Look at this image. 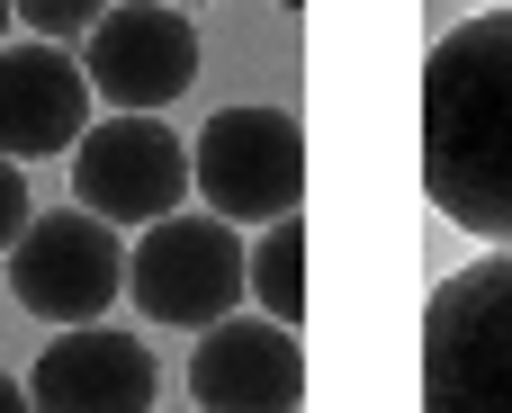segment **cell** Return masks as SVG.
<instances>
[{
    "mask_svg": "<svg viewBox=\"0 0 512 413\" xmlns=\"http://www.w3.org/2000/svg\"><path fill=\"white\" fill-rule=\"evenodd\" d=\"M423 189L459 234L512 243V9L459 18L423 54Z\"/></svg>",
    "mask_w": 512,
    "mask_h": 413,
    "instance_id": "cell-1",
    "label": "cell"
},
{
    "mask_svg": "<svg viewBox=\"0 0 512 413\" xmlns=\"http://www.w3.org/2000/svg\"><path fill=\"white\" fill-rule=\"evenodd\" d=\"M423 413H512V243L450 270L423 306Z\"/></svg>",
    "mask_w": 512,
    "mask_h": 413,
    "instance_id": "cell-2",
    "label": "cell"
},
{
    "mask_svg": "<svg viewBox=\"0 0 512 413\" xmlns=\"http://www.w3.org/2000/svg\"><path fill=\"white\" fill-rule=\"evenodd\" d=\"M189 189L225 225H270L297 216L306 198V126L288 108H216L207 135H189Z\"/></svg>",
    "mask_w": 512,
    "mask_h": 413,
    "instance_id": "cell-3",
    "label": "cell"
},
{
    "mask_svg": "<svg viewBox=\"0 0 512 413\" xmlns=\"http://www.w3.org/2000/svg\"><path fill=\"white\" fill-rule=\"evenodd\" d=\"M243 234L225 225V216H153L144 234H135V252H126V297L153 315V324H171V333H207V324H225L234 315V297H243Z\"/></svg>",
    "mask_w": 512,
    "mask_h": 413,
    "instance_id": "cell-4",
    "label": "cell"
},
{
    "mask_svg": "<svg viewBox=\"0 0 512 413\" xmlns=\"http://www.w3.org/2000/svg\"><path fill=\"white\" fill-rule=\"evenodd\" d=\"M9 288L36 324H99L126 297V243L108 216L72 207V216H27L9 243Z\"/></svg>",
    "mask_w": 512,
    "mask_h": 413,
    "instance_id": "cell-5",
    "label": "cell"
},
{
    "mask_svg": "<svg viewBox=\"0 0 512 413\" xmlns=\"http://www.w3.org/2000/svg\"><path fill=\"white\" fill-rule=\"evenodd\" d=\"M72 198L90 216H108V225H153V216H171L189 198V144L162 117L117 108V117L81 126V144H72Z\"/></svg>",
    "mask_w": 512,
    "mask_h": 413,
    "instance_id": "cell-6",
    "label": "cell"
},
{
    "mask_svg": "<svg viewBox=\"0 0 512 413\" xmlns=\"http://www.w3.org/2000/svg\"><path fill=\"white\" fill-rule=\"evenodd\" d=\"M81 72H90V99L135 108V117H162V108L198 81V27H189V9H171V0H117V9L90 18Z\"/></svg>",
    "mask_w": 512,
    "mask_h": 413,
    "instance_id": "cell-7",
    "label": "cell"
},
{
    "mask_svg": "<svg viewBox=\"0 0 512 413\" xmlns=\"http://www.w3.org/2000/svg\"><path fill=\"white\" fill-rule=\"evenodd\" d=\"M189 396H198V413H297L306 405L297 324H270V315L207 324L198 333V360H189Z\"/></svg>",
    "mask_w": 512,
    "mask_h": 413,
    "instance_id": "cell-8",
    "label": "cell"
},
{
    "mask_svg": "<svg viewBox=\"0 0 512 413\" xmlns=\"http://www.w3.org/2000/svg\"><path fill=\"white\" fill-rule=\"evenodd\" d=\"M36 413H153V351L108 324H63L36 369H27Z\"/></svg>",
    "mask_w": 512,
    "mask_h": 413,
    "instance_id": "cell-9",
    "label": "cell"
},
{
    "mask_svg": "<svg viewBox=\"0 0 512 413\" xmlns=\"http://www.w3.org/2000/svg\"><path fill=\"white\" fill-rule=\"evenodd\" d=\"M90 126V72L27 36V45H0V153L9 162H45V153H72Z\"/></svg>",
    "mask_w": 512,
    "mask_h": 413,
    "instance_id": "cell-10",
    "label": "cell"
},
{
    "mask_svg": "<svg viewBox=\"0 0 512 413\" xmlns=\"http://www.w3.org/2000/svg\"><path fill=\"white\" fill-rule=\"evenodd\" d=\"M243 297H261L270 324H306V225L270 216L261 243L243 252Z\"/></svg>",
    "mask_w": 512,
    "mask_h": 413,
    "instance_id": "cell-11",
    "label": "cell"
},
{
    "mask_svg": "<svg viewBox=\"0 0 512 413\" xmlns=\"http://www.w3.org/2000/svg\"><path fill=\"white\" fill-rule=\"evenodd\" d=\"M108 0H9V18L18 27H36L45 45H72V36H90V18H99Z\"/></svg>",
    "mask_w": 512,
    "mask_h": 413,
    "instance_id": "cell-12",
    "label": "cell"
},
{
    "mask_svg": "<svg viewBox=\"0 0 512 413\" xmlns=\"http://www.w3.org/2000/svg\"><path fill=\"white\" fill-rule=\"evenodd\" d=\"M27 216H36V207H27V180H18V162L0 153V252L18 243V225H27Z\"/></svg>",
    "mask_w": 512,
    "mask_h": 413,
    "instance_id": "cell-13",
    "label": "cell"
},
{
    "mask_svg": "<svg viewBox=\"0 0 512 413\" xmlns=\"http://www.w3.org/2000/svg\"><path fill=\"white\" fill-rule=\"evenodd\" d=\"M0 413H36L27 405V378H0Z\"/></svg>",
    "mask_w": 512,
    "mask_h": 413,
    "instance_id": "cell-14",
    "label": "cell"
},
{
    "mask_svg": "<svg viewBox=\"0 0 512 413\" xmlns=\"http://www.w3.org/2000/svg\"><path fill=\"white\" fill-rule=\"evenodd\" d=\"M0 36H9V0H0Z\"/></svg>",
    "mask_w": 512,
    "mask_h": 413,
    "instance_id": "cell-15",
    "label": "cell"
},
{
    "mask_svg": "<svg viewBox=\"0 0 512 413\" xmlns=\"http://www.w3.org/2000/svg\"><path fill=\"white\" fill-rule=\"evenodd\" d=\"M279 9H306V0H279Z\"/></svg>",
    "mask_w": 512,
    "mask_h": 413,
    "instance_id": "cell-16",
    "label": "cell"
},
{
    "mask_svg": "<svg viewBox=\"0 0 512 413\" xmlns=\"http://www.w3.org/2000/svg\"><path fill=\"white\" fill-rule=\"evenodd\" d=\"M171 9H180V0H171Z\"/></svg>",
    "mask_w": 512,
    "mask_h": 413,
    "instance_id": "cell-17",
    "label": "cell"
}]
</instances>
